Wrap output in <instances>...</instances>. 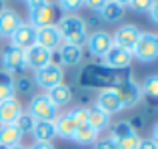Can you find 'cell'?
<instances>
[{"label": "cell", "instance_id": "e0dca14e", "mask_svg": "<svg viewBox=\"0 0 158 149\" xmlns=\"http://www.w3.org/2000/svg\"><path fill=\"white\" fill-rule=\"evenodd\" d=\"M58 51H60V63L64 65V67H76V65H80L82 59H84L82 47H76V44L62 43V47L58 48Z\"/></svg>", "mask_w": 158, "mask_h": 149}, {"label": "cell", "instance_id": "7c38bea8", "mask_svg": "<svg viewBox=\"0 0 158 149\" xmlns=\"http://www.w3.org/2000/svg\"><path fill=\"white\" fill-rule=\"evenodd\" d=\"M36 44L42 48H46V51H56V48L62 47V36L60 32H58L56 24H52V26H46V28H38L36 30Z\"/></svg>", "mask_w": 158, "mask_h": 149}, {"label": "cell", "instance_id": "4316f807", "mask_svg": "<svg viewBox=\"0 0 158 149\" xmlns=\"http://www.w3.org/2000/svg\"><path fill=\"white\" fill-rule=\"evenodd\" d=\"M14 125L18 127V131L22 135H26V133H32V127H34V119L30 117L28 113H22L18 119L14 121Z\"/></svg>", "mask_w": 158, "mask_h": 149}, {"label": "cell", "instance_id": "83f0119b", "mask_svg": "<svg viewBox=\"0 0 158 149\" xmlns=\"http://www.w3.org/2000/svg\"><path fill=\"white\" fill-rule=\"evenodd\" d=\"M68 117L76 125H84V123H88V107H74L68 111Z\"/></svg>", "mask_w": 158, "mask_h": 149}, {"label": "cell", "instance_id": "f1b7e54d", "mask_svg": "<svg viewBox=\"0 0 158 149\" xmlns=\"http://www.w3.org/2000/svg\"><path fill=\"white\" fill-rule=\"evenodd\" d=\"M130 133H134V127H132L128 121H120V123H116V125L112 127V135L110 137L122 139V137H126V135H130Z\"/></svg>", "mask_w": 158, "mask_h": 149}, {"label": "cell", "instance_id": "836d02e7", "mask_svg": "<svg viewBox=\"0 0 158 149\" xmlns=\"http://www.w3.org/2000/svg\"><path fill=\"white\" fill-rule=\"evenodd\" d=\"M106 2H108V0H84V6H86V8H90L92 12H98Z\"/></svg>", "mask_w": 158, "mask_h": 149}, {"label": "cell", "instance_id": "74e56055", "mask_svg": "<svg viewBox=\"0 0 158 149\" xmlns=\"http://www.w3.org/2000/svg\"><path fill=\"white\" fill-rule=\"evenodd\" d=\"M28 149H54V145L50 141H34Z\"/></svg>", "mask_w": 158, "mask_h": 149}, {"label": "cell", "instance_id": "3957f363", "mask_svg": "<svg viewBox=\"0 0 158 149\" xmlns=\"http://www.w3.org/2000/svg\"><path fill=\"white\" fill-rule=\"evenodd\" d=\"M28 115H30L34 121H54L58 115V109L50 103V99L46 97V93L34 95L28 103Z\"/></svg>", "mask_w": 158, "mask_h": 149}, {"label": "cell", "instance_id": "d6a6232c", "mask_svg": "<svg viewBox=\"0 0 158 149\" xmlns=\"http://www.w3.org/2000/svg\"><path fill=\"white\" fill-rule=\"evenodd\" d=\"M94 149H118V143L114 137H100L94 143Z\"/></svg>", "mask_w": 158, "mask_h": 149}, {"label": "cell", "instance_id": "7bdbcfd3", "mask_svg": "<svg viewBox=\"0 0 158 149\" xmlns=\"http://www.w3.org/2000/svg\"><path fill=\"white\" fill-rule=\"evenodd\" d=\"M4 10V2H2V0H0V12H2Z\"/></svg>", "mask_w": 158, "mask_h": 149}, {"label": "cell", "instance_id": "cb8c5ba5", "mask_svg": "<svg viewBox=\"0 0 158 149\" xmlns=\"http://www.w3.org/2000/svg\"><path fill=\"white\" fill-rule=\"evenodd\" d=\"M98 14H100V18L106 20V22H118V20L124 16V6H120V4L108 0L104 6L98 10Z\"/></svg>", "mask_w": 158, "mask_h": 149}, {"label": "cell", "instance_id": "ba28073f", "mask_svg": "<svg viewBox=\"0 0 158 149\" xmlns=\"http://www.w3.org/2000/svg\"><path fill=\"white\" fill-rule=\"evenodd\" d=\"M26 69V63H24V51L16 47H10L8 44L2 52V71L8 74H14V73H22Z\"/></svg>", "mask_w": 158, "mask_h": 149}, {"label": "cell", "instance_id": "6da1fadb", "mask_svg": "<svg viewBox=\"0 0 158 149\" xmlns=\"http://www.w3.org/2000/svg\"><path fill=\"white\" fill-rule=\"evenodd\" d=\"M56 28L62 36V43L68 44H76V47H82L86 44V38H88V26H86V20L80 18L76 14H66L62 16L56 22Z\"/></svg>", "mask_w": 158, "mask_h": 149}, {"label": "cell", "instance_id": "d4e9b609", "mask_svg": "<svg viewBox=\"0 0 158 149\" xmlns=\"http://www.w3.org/2000/svg\"><path fill=\"white\" fill-rule=\"evenodd\" d=\"M16 93V87H14V79L12 74L0 71V103L6 101V99H12Z\"/></svg>", "mask_w": 158, "mask_h": 149}, {"label": "cell", "instance_id": "60d3db41", "mask_svg": "<svg viewBox=\"0 0 158 149\" xmlns=\"http://www.w3.org/2000/svg\"><path fill=\"white\" fill-rule=\"evenodd\" d=\"M112 2L120 4V6H128V4H130V0H112Z\"/></svg>", "mask_w": 158, "mask_h": 149}, {"label": "cell", "instance_id": "277c9868", "mask_svg": "<svg viewBox=\"0 0 158 149\" xmlns=\"http://www.w3.org/2000/svg\"><path fill=\"white\" fill-rule=\"evenodd\" d=\"M34 83L40 87V89L50 91L52 87L64 83V71H62L60 65L50 63V65H46V67L38 69V71L34 73Z\"/></svg>", "mask_w": 158, "mask_h": 149}, {"label": "cell", "instance_id": "44dd1931", "mask_svg": "<svg viewBox=\"0 0 158 149\" xmlns=\"http://www.w3.org/2000/svg\"><path fill=\"white\" fill-rule=\"evenodd\" d=\"M20 139H22V133L18 131V127L12 123V125H0V147L8 149L12 145H18Z\"/></svg>", "mask_w": 158, "mask_h": 149}, {"label": "cell", "instance_id": "ee69618b", "mask_svg": "<svg viewBox=\"0 0 158 149\" xmlns=\"http://www.w3.org/2000/svg\"><path fill=\"white\" fill-rule=\"evenodd\" d=\"M156 149H158V143H156Z\"/></svg>", "mask_w": 158, "mask_h": 149}, {"label": "cell", "instance_id": "8d00e7d4", "mask_svg": "<svg viewBox=\"0 0 158 149\" xmlns=\"http://www.w3.org/2000/svg\"><path fill=\"white\" fill-rule=\"evenodd\" d=\"M28 6V10H34V8H40L44 6V4H48V0H24Z\"/></svg>", "mask_w": 158, "mask_h": 149}, {"label": "cell", "instance_id": "484cf974", "mask_svg": "<svg viewBox=\"0 0 158 149\" xmlns=\"http://www.w3.org/2000/svg\"><path fill=\"white\" fill-rule=\"evenodd\" d=\"M140 93L150 99H158V74H150V77L144 79L142 87H140Z\"/></svg>", "mask_w": 158, "mask_h": 149}, {"label": "cell", "instance_id": "4fadbf2b", "mask_svg": "<svg viewBox=\"0 0 158 149\" xmlns=\"http://www.w3.org/2000/svg\"><path fill=\"white\" fill-rule=\"evenodd\" d=\"M32 44H36V28L22 22L18 30L10 36V47H16L20 51H28Z\"/></svg>", "mask_w": 158, "mask_h": 149}, {"label": "cell", "instance_id": "d590c367", "mask_svg": "<svg viewBox=\"0 0 158 149\" xmlns=\"http://www.w3.org/2000/svg\"><path fill=\"white\" fill-rule=\"evenodd\" d=\"M138 149H156V141H154L152 137L140 139V143H138Z\"/></svg>", "mask_w": 158, "mask_h": 149}, {"label": "cell", "instance_id": "e575fe53", "mask_svg": "<svg viewBox=\"0 0 158 149\" xmlns=\"http://www.w3.org/2000/svg\"><path fill=\"white\" fill-rule=\"evenodd\" d=\"M14 87H16V89H20V91H24V93H28L30 87H32V83L28 81L26 77H22V79H18V81H14Z\"/></svg>", "mask_w": 158, "mask_h": 149}, {"label": "cell", "instance_id": "52a82bcc", "mask_svg": "<svg viewBox=\"0 0 158 149\" xmlns=\"http://www.w3.org/2000/svg\"><path fill=\"white\" fill-rule=\"evenodd\" d=\"M112 89H116L118 97L122 99L124 109L136 107V103H138V101H140V97H142V93H140V87L136 85V83L132 81L130 77H128V79H120V83H118L116 87H112Z\"/></svg>", "mask_w": 158, "mask_h": 149}, {"label": "cell", "instance_id": "7a4b0ae2", "mask_svg": "<svg viewBox=\"0 0 158 149\" xmlns=\"http://www.w3.org/2000/svg\"><path fill=\"white\" fill-rule=\"evenodd\" d=\"M132 59H138L140 63H154L158 59V34L140 32L134 48H132Z\"/></svg>", "mask_w": 158, "mask_h": 149}, {"label": "cell", "instance_id": "d6986e66", "mask_svg": "<svg viewBox=\"0 0 158 149\" xmlns=\"http://www.w3.org/2000/svg\"><path fill=\"white\" fill-rule=\"evenodd\" d=\"M110 115L104 113V111H100L98 107H88V125L92 127L96 133H100V131H104L110 127Z\"/></svg>", "mask_w": 158, "mask_h": 149}, {"label": "cell", "instance_id": "4dcf8cb0", "mask_svg": "<svg viewBox=\"0 0 158 149\" xmlns=\"http://www.w3.org/2000/svg\"><path fill=\"white\" fill-rule=\"evenodd\" d=\"M154 2L156 0H130L128 6H130L134 12H150V8H152Z\"/></svg>", "mask_w": 158, "mask_h": 149}, {"label": "cell", "instance_id": "f35d334b", "mask_svg": "<svg viewBox=\"0 0 158 149\" xmlns=\"http://www.w3.org/2000/svg\"><path fill=\"white\" fill-rule=\"evenodd\" d=\"M148 14H150L152 22H154V24H158V0H156L154 4H152V8H150V12H148Z\"/></svg>", "mask_w": 158, "mask_h": 149}, {"label": "cell", "instance_id": "9c48e42d", "mask_svg": "<svg viewBox=\"0 0 158 149\" xmlns=\"http://www.w3.org/2000/svg\"><path fill=\"white\" fill-rule=\"evenodd\" d=\"M86 47H88V51H90L92 56L102 59V56L114 47V43H112V34H108V32H104V30L92 32V34H88V38H86Z\"/></svg>", "mask_w": 158, "mask_h": 149}, {"label": "cell", "instance_id": "1f68e13d", "mask_svg": "<svg viewBox=\"0 0 158 149\" xmlns=\"http://www.w3.org/2000/svg\"><path fill=\"white\" fill-rule=\"evenodd\" d=\"M60 10H66V12H74L78 10L80 6H84V0H56Z\"/></svg>", "mask_w": 158, "mask_h": 149}, {"label": "cell", "instance_id": "2e32d148", "mask_svg": "<svg viewBox=\"0 0 158 149\" xmlns=\"http://www.w3.org/2000/svg\"><path fill=\"white\" fill-rule=\"evenodd\" d=\"M102 59H104L106 69L108 67L110 69H126L132 61V52L124 51V48H120V47H112Z\"/></svg>", "mask_w": 158, "mask_h": 149}, {"label": "cell", "instance_id": "5bb4252c", "mask_svg": "<svg viewBox=\"0 0 158 149\" xmlns=\"http://www.w3.org/2000/svg\"><path fill=\"white\" fill-rule=\"evenodd\" d=\"M20 24H22V18H20V14L16 10L4 8V10L0 12V36L10 38V36L20 28Z\"/></svg>", "mask_w": 158, "mask_h": 149}, {"label": "cell", "instance_id": "b9f144b4", "mask_svg": "<svg viewBox=\"0 0 158 149\" xmlns=\"http://www.w3.org/2000/svg\"><path fill=\"white\" fill-rule=\"evenodd\" d=\"M8 149H28V147H24L22 143H18V145H12V147H8Z\"/></svg>", "mask_w": 158, "mask_h": 149}, {"label": "cell", "instance_id": "8fae6325", "mask_svg": "<svg viewBox=\"0 0 158 149\" xmlns=\"http://www.w3.org/2000/svg\"><path fill=\"white\" fill-rule=\"evenodd\" d=\"M24 63H26V67H32L34 71H38V69L52 63V52L38 47V44H32L28 51H24Z\"/></svg>", "mask_w": 158, "mask_h": 149}, {"label": "cell", "instance_id": "ab89813d", "mask_svg": "<svg viewBox=\"0 0 158 149\" xmlns=\"http://www.w3.org/2000/svg\"><path fill=\"white\" fill-rule=\"evenodd\" d=\"M152 139L158 143V121L154 123V127H152Z\"/></svg>", "mask_w": 158, "mask_h": 149}, {"label": "cell", "instance_id": "f546056e", "mask_svg": "<svg viewBox=\"0 0 158 149\" xmlns=\"http://www.w3.org/2000/svg\"><path fill=\"white\" fill-rule=\"evenodd\" d=\"M116 143H118V149H138L140 137L136 135V131H134V133L126 135V137H122V139H116Z\"/></svg>", "mask_w": 158, "mask_h": 149}, {"label": "cell", "instance_id": "9a60e30c", "mask_svg": "<svg viewBox=\"0 0 158 149\" xmlns=\"http://www.w3.org/2000/svg\"><path fill=\"white\" fill-rule=\"evenodd\" d=\"M22 113H24L22 111V103H20L16 97L2 101L0 103V125H12Z\"/></svg>", "mask_w": 158, "mask_h": 149}, {"label": "cell", "instance_id": "8992f818", "mask_svg": "<svg viewBox=\"0 0 158 149\" xmlns=\"http://www.w3.org/2000/svg\"><path fill=\"white\" fill-rule=\"evenodd\" d=\"M100 111H104L108 115H114V113H120V111L124 109V103L122 99L118 97V93H116V89H112V87H104V89L98 93L96 97V105Z\"/></svg>", "mask_w": 158, "mask_h": 149}, {"label": "cell", "instance_id": "603a6c76", "mask_svg": "<svg viewBox=\"0 0 158 149\" xmlns=\"http://www.w3.org/2000/svg\"><path fill=\"white\" fill-rule=\"evenodd\" d=\"M96 139H98V133L88 125V123L78 125L76 131H74V135H72V141H76L78 145H94Z\"/></svg>", "mask_w": 158, "mask_h": 149}, {"label": "cell", "instance_id": "ffe728a7", "mask_svg": "<svg viewBox=\"0 0 158 149\" xmlns=\"http://www.w3.org/2000/svg\"><path fill=\"white\" fill-rule=\"evenodd\" d=\"M32 135H34L36 141H50L56 135V127H54V121H34V127H32Z\"/></svg>", "mask_w": 158, "mask_h": 149}, {"label": "cell", "instance_id": "30bf717a", "mask_svg": "<svg viewBox=\"0 0 158 149\" xmlns=\"http://www.w3.org/2000/svg\"><path fill=\"white\" fill-rule=\"evenodd\" d=\"M138 36H140L138 26H134V24H124V26H120L118 30L112 34V43H114V47H120V48H124V51L132 52Z\"/></svg>", "mask_w": 158, "mask_h": 149}, {"label": "cell", "instance_id": "7402d4cb", "mask_svg": "<svg viewBox=\"0 0 158 149\" xmlns=\"http://www.w3.org/2000/svg\"><path fill=\"white\" fill-rule=\"evenodd\" d=\"M54 127H56V135H60V137H64V139H72V135H74V131H76L78 125L68 117V113H62V115H56Z\"/></svg>", "mask_w": 158, "mask_h": 149}, {"label": "cell", "instance_id": "ac0fdd59", "mask_svg": "<svg viewBox=\"0 0 158 149\" xmlns=\"http://www.w3.org/2000/svg\"><path fill=\"white\" fill-rule=\"evenodd\" d=\"M46 97L50 99V103L58 109V107H64L72 101V89L66 83H60V85L52 87L50 91H46Z\"/></svg>", "mask_w": 158, "mask_h": 149}, {"label": "cell", "instance_id": "5b68a950", "mask_svg": "<svg viewBox=\"0 0 158 149\" xmlns=\"http://www.w3.org/2000/svg\"><path fill=\"white\" fill-rule=\"evenodd\" d=\"M58 18V10L54 4H44L40 8H34V10H28V24L34 26L36 30L38 28H46V26H52Z\"/></svg>", "mask_w": 158, "mask_h": 149}]
</instances>
